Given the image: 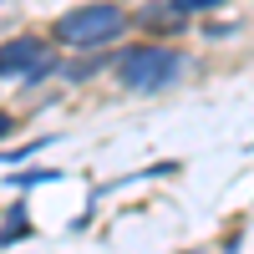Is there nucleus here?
I'll use <instances>...</instances> for the list:
<instances>
[{
	"mask_svg": "<svg viewBox=\"0 0 254 254\" xmlns=\"http://www.w3.org/2000/svg\"><path fill=\"white\" fill-rule=\"evenodd\" d=\"M112 66H117V81H122L127 92H158V87H168V81L183 71V56L173 46L147 41V46H127Z\"/></svg>",
	"mask_w": 254,
	"mask_h": 254,
	"instance_id": "f257e3e1",
	"label": "nucleus"
},
{
	"mask_svg": "<svg viewBox=\"0 0 254 254\" xmlns=\"http://www.w3.org/2000/svg\"><path fill=\"white\" fill-rule=\"evenodd\" d=\"M51 66H56V56L41 36H10L0 46V76L5 81H41V76H51Z\"/></svg>",
	"mask_w": 254,
	"mask_h": 254,
	"instance_id": "7ed1b4c3",
	"label": "nucleus"
},
{
	"mask_svg": "<svg viewBox=\"0 0 254 254\" xmlns=\"http://www.w3.org/2000/svg\"><path fill=\"white\" fill-rule=\"evenodd\" d=\"M127 31V15L122 5H112V0H92V5H76L56 20V41H66V46H81V51H92V46H107V41H117Z\"/></svg>",
	"mask_w": 254,
	"mask_h": 254,
	"instance_id": "f03ea898",
	"label": "nucleus"
},
{
	"mask_svg": "<svg viewBox=\"0 0 254 254\" xmlns=\"http://www.w3.org/2000/svg\"><path fill=\"white\" fill-rule=\"evenodd\" d=\"M5 132H10V117H5V112H0V137H5Z\"/></svg>",
	"mask_w": 254,
	"mask_h": 254,
	"instance_id": "39448f33",
	"label": "nucleus"
},
{
	"mask_svg": "<svg viewBox=\"0 0 254 254\" xmlns=\"http://www.w3.org/2000/svg\"><path fill=\"white\" fill-rule=\"evenodd\" d=\"M173 5H178V10L188 15V10H219V5H224V0H173Z\"/></svg>",
	"mask_w": 254,
	"mask_h": 254,
	"instance_id": "20e7f679",
	"label": "nucleus"
}]
</instances>
